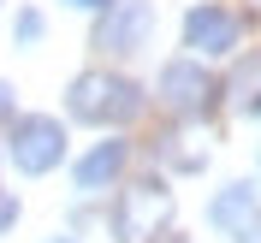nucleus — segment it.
Listing matches in <instances>:
<instances>
[{
  "label": "nucleus",
  "mask_w": 261,
  "mask_h": 243,
  "mask_svg": "<svg viewBox=\"0 0 261 243\" xmlns=\"http://www.w3.org/2000/svg\"><path fill=\"white\" fill-rule=\"evenodd\" d=\"M0 119H12V83H0Z\"/></svg>",
  "instance_id": "13"
},
{
  "label": "nucleus",
  "mask_w": 261,
  "mask_h": 243,
  "mask_svg": "<svg viewBox=\"0 0 261 243\" xmlns=\"http://www.w3.org/2000/svg\"><path fill=\"white\" fill-rule=\"evenodd\" d=\"M48 243H71V237H48Z\"/></svg>",
  "instance_id": "15"
},
{
  "label": "nucleus",
  "mask_w": 261,
  "mask_h": 243,
  "mask_svg": "<svg viewBox=\"0 0 261 243\" xmlns=\"http://www.w3.org/2000/svg\"><path fill=\"white\" fill-rule=\"evenodd\" d=\"M166 220H172V190L161 178H143V184H130V190H119L113 237L119 243H154L166 231Z\"/></svg>",
  "instance_id": "3"
},
{
  "label": "nucleus",
  "mask_w": 261,
  "mask_h": 243,
  "mask_svg": "<svg viewBox=\"0 0 261 243\" xmlns=\"http://www.w3.org/2000/svg\"><path fill=\"white\" fill-rule=\"evenodd\" d=\"M18 226V202H12V196H0V231H12Z\"/></svg>",
  "instance_id": "11"
},
{
  "label": "nucleus",
  "mask_w": 261,
  "mask_h": 243,
  "mask_svg": "<svg viewBox=\"0 0 261 243\" xmlns=\"http://www.w3.org/2000/svg\"><path fill=\"white\" fill-rule=\"evenodd\" d=\"M231 107L244 119H261V53H249L238 65V77H231Z\"/></svg>",
  "instance_id": "9"
},
{
  "label": "nucleus",
  "mask_w": 261,
  "mask_h": 243,
  "mask_svg": "<svg viewBox=\"0 0 261 243\" xmlns=\"http://www.w3.org/2000/svg\"><path fill=\"white\" fill-rule=\"evenodd\" d=\"M166 243H190V237H166Z\"/></svg>",
  "instance_id": "14"
},
{
  "label": "nucleus",
  "mask_w": 261,
  "mask_h": 243,
  "mask_svg": "<svg viewBox=\"0 0 261 243\" xmlns=\"http://www.w3.org/2000/svg\"><path fill=\"white\" fill-rule=\"evenodd\" d=\"M6 154H12V166L24 172V178H42V172H54V166L65 160V130L54 113H18L12 130H6Z\"/></svg>",
  "instance_id": "2"
},
{
  "label": "nucleus",
  "mask_w": 261,
  "mask_h": 243,
  "mask_svg": "<svg viewBox=\"0 0 261 243\" xmlns=\"http://www.w3.org/2000/svg\"><path fill=\"white\" fill-rule=\"evenodd\" d=\"M238 36H244V24H238V12H226V6H214V0H202V6H190L184 12V48L202 60V53H231L238 48Z\"/></svg>",
  "instance_id": "6"
},
{
  "label": "nucleus",
  "mask_w": 261,
  "mask_h": 243,
  "mask_svg": "<svg viewBox=\"0 0 261 243\" xmlns=\"http://www.w3.org/2000/svg\"><path fill=\"white\" fill-rule=\"evenodd\" d=\"M125 160H130V143L125 137H107V143H95L89 154L77 160V172H71V184H77L83 196H101L107 184H119V172H125Z\"/></svg>",
  "instance_id": "8"
},
{
  "label": "nucleus",
  "mask_w": 261,
  "mask_h": 243,
  "mask_svg": "<svg viewBox=\"0 0 261 243\" xmlns=\"http://www.w3.org/2000/svg\"><path fill=\"white\" fill-rule=\"evenodd\" d=\"M65 6H77V12H113L119 0H65Z\"/></svg>",
  "instance_id": "12"
},
{
  "label": "nucleus",
  "mask_w": 261,
  "mask_h": 243,
  "mask_svg": "<svg viewBox=\"0 0 261 243\" xmlns=\"http://www.w3.org/2000/svg\"><path fill=\"white\" fill-rule=\"evenodd\" d=\"M65 113L83 119V125H130L143 113V89L119 71H83L65 89Z\"/></svg>",
  "instance_id": "1"
},
{
  "label": "nucleus",
  "mask_w": 261,
  "mask_h": 243,
  "mask_svg": "<svg viewBox=\"0 0 261 243\" xmlns=\"http://www.w3.org/2000/svg\"><path fill=\"white\" fill-rule=\"evenodd\" d=\"M214 95H220V83L202 71V60H166L161 77H154V101L161 107H172V113H208Z\"/></svg>",
  "instance_id": "4"
},
{
  "label": "nucleus",
  "mask_w": 261,
  "mask_h": 243,
  "mask_svg": "<svg viewBox=\"0 0 261 243\" xmlns=\"http://www.w3.org/2000/svg\"><path fill=\"white\" fill-rule=\"evenodd\" d=\"M208 220L214 231H226L231 243H261V202L249 184H226V190L208 202Z\"/></svg>",
  "instance_id": "7"
},
{
  "label": "nucleus",
  "mask_w": 261,
  "mask_h": 243,
  "mask_svg": "<svg viewBox=\"0 0 261 243\" xmlns=\"http://www.w3.org/2000/svg\"><path fill=\"white\" fill-rule=\"evenodd\" d=\"M154 36V0H119L113 12H101L95 48L101 53H143Z\"/></svg>",
  "instance_id": "5"
},
{
  "label": "nucleus",
  "mask_w": 261,
  "mask_h": 243,
  "mask_svg": "<svg viewBox=\"0 0 261 243\" xmlns=\"http://www.w3.org/2000/svg\"><path fill=\"white\" fill-rule=\"evenodd\" d=\"M18 42H42V12H18Z\"/></svg>",
  "instance_id": "10"
}]
</instances>
